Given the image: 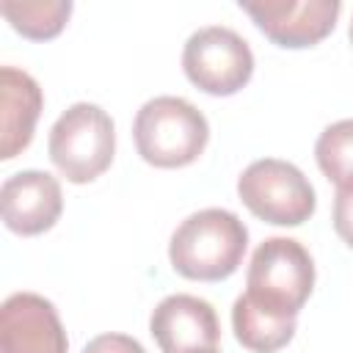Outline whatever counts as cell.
<instances>
[{"label":"cell","instance_id":"cell-13","mask_svg":"<svg viewBox=\"0 0 353 353\" xmlns=\"http://www.w3.org/2000/svg\"><path fill=\"white\" fill-rule=\"evenodd\" d=\"M0 14L22 39L47 41L66 28L72 3L69 0H3Z\"/></svg>","mask_w":353,"mask_h":353},{"label":"cell","instance_id":"cell-1","mask_svg":"<svg viewBox=\"0 0 353 353\" xmlns=\"http://www.w3.org/2000/svg\"><path fill=\"white\" fill-rule=\"evenodd\" d=\"M245 248V223L229 210L207 207L188 215L174 229L168 243V259L182 279L223 281L240 268Z\"/></svg>","mask_w":353,"mask_h":353},{"label":"cell","instance_id":"cell-16","mask_svg":"<svg viewBox=\"0 0 353 353\" xmlns=\"http://www.w3.org/2000/svg\"><path fill=\"white\" fill-rule=\"evenodd\" d=\"M334 232L353 248V190H336L334 196Z\"/></svg>","mask_w":353,"mask_h":353},{"label":"cell","instance_id":"cell-7","mask_svg":"<svg viewBox=\"0 0 353 353\" xmlns=\"http://www.w3.org/2000/svg\"><path fill=\"white\" fill-rule=\"evenodd\" d=\"M240 8L279 47L303 50L320 44L336 25L339 0H240Z\"/></svg>","mask_w":353,"mask_h":353},{"label":"cell","instance_id":"cell-6","mask_svg":"<svg viewBox=\"0 0 353 353\" xmlns=\"http://www.w3.org/2000/svg\"><path fill=\"white\" fill-rule=\"evenodd\" d=\"M182 72L204 94L232 97L248 85L254 74V52L232 28L207 25L185 41Z\"/></svg>","mask_w":353,"mask_h":353},{"label":"cell","instance_id":"cell-9","mask_svg":"<svg viewBox=\"0 0 353 353\" xmlns=\"http://www.w3.org/2000/svg\"><path fill=\"white\" fill-rule=\"evenodd\" d=\"M58 309L36 292H14L0 306V353H66Z\"/></svg>","mask_w":353,"mask_h":353},{"label":"cell","instance_id":"cell-8","mask_svg":"<svg viewBox=\"0 0 353 353\" xmlns=\"http://www.w3.org/2000/svg\"><path fill=\"white\" fill-rule=\"evenodd\" d=\"M149 334L154 336L160 353H218L221 325L212 303L176 292L154 306Z\"/></svg>","mask_w":353,"mask_h":353},{"label":"cell","instance_id":"cell-3","mask_svg":"<svg viewBox=\"0 0 353 353\" xmlns=\"http://www.w3.org/2000/svg\"><path fill=\"white\" fill-rule=\"evenodd\" d=\"M245 298L279 317H298L314 287V262L292 237H268L256 245L245 273Z\"/></svg>","mask_w":353,"mask_h":353},{"label":"cell","instance_id":"cell-14","mask_svg":"<svg viewBox=\"0 0 353 353\" xmlns=\"http://www.w3.org/2000/svg\"><path fill=\"white\" fill-rule=\"evenodd\" d=\"M314 160L336 190H353V119L334 121L320 132Z\"/></svg>","mask_w":353,"mask_h":353},{"label":"cell","instance_id":"cell-12","mask_svg":"<svg viewBox=\"0 0 353 353\" xmlns=\"http://www.w3.org/2000/svg\"><path fill=\"white\" fill-rule=\"evenodd\" d=\"M232 328L237 342L251 353H276L290 345L295 336V317H279L256 303H251L245 295H240L232 306Z\"/></svg>","mask_w":353,"mask_h":353},{"label":"cell","instance_id":"cell-15","mask_svg":"<svg viewBox=\"0 0 353 353\" xmlns=\"http://www.w3.org/2000/svg\"><path fill=\"white\" fill-rule=\"evenodd\" d=\"M83 353H146V350H143V345L138 339H132L127 334H113L110 331V334L94 336L83 347Z\"/></svg>","mask_w":353,"mask_h":353},{"label":"cell","instance_id":"cell-11","mask_svg":"<svg viewBox=\"0 0 353 353\" xmlns=\"http://www.w3.org/2000/svg\"><path fill=\"white\" fill-rule=\"evenodd\" d=\"M44 108V94L39 83L17 69H0V157L11 160L33 141L36 121Z\"/></svg>","mask_w":353,"mask_h":353},{"label":"cell","instance_id":"cell-17","mask_svg":"<svg viewBox=\"0 0 353 353\" xmlns=\"http://www.w3.org/2000/svg\"><path fill=\"white\" fill-rule=\"evenodd\" d=\"M350 44H353V22H350Z\"/></svg>","mask_w":353,"mask_h":353},{"label":"cell","instance_id":"cell-5","mask_svg":"<svg viewBox=\"0 0 353 353\" xmlns=\"http://www.w3.org/2000/svg\"><path fill=\"white\" fill-rule=\"evenodd\" d=\"M237 196L265 223L301 226L314 215L317 196L303 171L287 160H254L237 179Z\"/></svg>","mask_w":353,"mask_h":353},{"label":"cell","instance_id":"cell-10","mask_svg":"<svg viewBox=\"0 0 353 353\" xmlns=\"http://www.w3.org/2000/svg\"><path fill=\"white\" fill-rule=\"evenodd\" d=\"M0 210L6 229L33 237L55 226L63 212V193L58 179L47 171H17L0 188Z\"/></svg>","mask_w":353,"mask_h":353},{"label":"cell","instance_id":"cell-2","mask_svg":"<svg viewBox=\"0 0 353 353\" xmlns=\"http://www.w3.org/2000/svg\"><path fill=\"white\" fill-rule=\"evenodd\" d=\"M138 154L154 168H185L196 163L210 141L204 113L182 97H154L132 121Z\"/></svg>","mask_w":353,"mask_h":353},{"label":"cell","instance_id":"cell-4","mask_svg":"<svg viewBox=\"0 0 353 353\" xmlns=\"http://www.w3.org/2000/svg\"><path fill=\"white\" fill-rule=\"evenodd\" d=\"M47 152L69 182H94L110 168L116 154L113 119L94 102H74L52 124Z\"/></svg>","mask_w":353,"mask_h":353}]
</instances>
